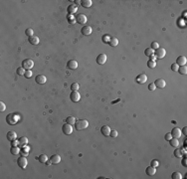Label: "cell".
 Returning <instances> with one entry per match:
<instances>
[{"mask_svg": "<svg viewBox=\"0 0 187 179\" xmlns=\"http://www.w3.org/2000/svg\"><path fill=\"white\" fill-rule=\"evenodd\" d=\"M77 130H84L89 126V121L87 119H78L75 124Z\"/></svg>", "mask_w": 187, "mask_h": 179, "instance_id": "6da1fadb", "label": "cell"}, {"mask_svg": "<svg viewBox=\"0 0 187 179\" xmlns=\"http://www.w3.org/2000/svg\"><path fill=\"white\" fill-rule=\"evenodd\" d=\"M17 120H18V117L15 114H9L6 115V122L10 125H14L17 124Z\"/></svg>", "mask_w": 187, "mask_h": 179, "instance_id": "7a4b0ae2", "label": "cell"}, {"mask_svg": "<svg viewBox=\"0 0 187 179\" xmlns=\"http://www.w3.org/2000/svg\"><path fill=\"white\" fill-rule=\"evenodd\" d=\"M25 70H31L34 67V62L31 59H25L23 62H22V66Z\"/></svg>", "mask_w": 187, "mask_h": 179, "instance_id": "3957f363", "label": "cell"}, {"mask_svg": "<svg viewBox=\"0 0 187 179\" xmlns=\"http://www.w3.org/2000/svg\"><path fill=\"white\" fill-rule=\"evenodd\" d=\"M17 163H18V166L20 168H22V169H24V168H26V166H27L28 164V161H27V158H26V156H20L18 158L17 160Z\"/></svg>", "mask_w": 187, "mask_h": 179, "instance_id": "277c9868", "label": "cell"}, {"mask_svg": "<svg viewBox=\"0 0 187 179\" xmlns=\"http://www.w3.org/2000/svg\"><path fill=\"white\" fill-rule=\"evenodd\" d=\"M154 53H155V57H156V58L163 59L165 57V55H166V51H165L164 48H158V49H156L154 51Z\"/></svg>", "mask_w": 187, "mask_h": 179, "instance_id": "5b68a950", "label": "cell"}, {"mask_svg": "<svg viewBox=\"0 0 187 179\" xmlns=\"http://www.w3.org/2000/svg\"><path fill=\"white\" fill-rule=\"evenodd\" d=\"M70 98H71V101H74V103H78L80 100H81V95L79 94V92L78 91H73L71 95H70Z\"/></svg>", "mask_w": 187, "mask_h": 179, "instance_id": "8992f818", "label": "cell"}, {"mask_svg": "<svg viewBox=\"0 0 187 179\" xmlns=\"http://www.w3.org/2000/svg\"><path fill=\"white\" fill-rule=\"evenodd\" d=\"M62 130H63V132H64L66 135H70L72 132H73L72 124H65L63 126H62Z\"/></svg>", "mask_w": 187, "mask_h": 179, "instance_id": "52a82bcc", "label": "cell"}, {"mask_svg": "<svg viewBox=\"0 0 187 179\" xmlns=\"http://www.w3.org/2000/svg\"><path fill=\"white\" fill-rule=\"evenodd\" d=\"M87 16L85 14H78V16L76 17V21L79 23V24H86V22H87Z\"/></svg>", "mask_w": 187, "mask_h": 179, "instance_id": "ba28073f", "label": "cell"}, {"mask_svg": "<svg viewBox=\"0 0 187 179\" xmlns=\"http://www.w3.org/2000/svg\"><path fill=\"white\" fill-rule=\"evenodd\" d=\"M107 62V55L106 54H103V53H102V54H100L98 56V58H97V63L98 64V65H103V64H105Z\"/></svg>", "mask_w": 187, "mask_h": 179, "instance_id": "9c48e42d", "label": "cell"}, {"mask_svg": "<svg viewBox=\"0 0 187 179\" xmlns=\"http://www.w3.org/2000/svg\"><path fill=\"white\" fill-rule=\"evenodd\" d=\"M154 85L158 89H163V88H165V86H166V82L163 79H157L156 81H155Z\"/></svg>", "mask_w": 187, "mask_h": 179, "instance_id": "30bf717a", "label": "cell"}, {"mask_svg": "<svg viewBox=\"0 0 187 179\" xmlns=\"http://www.w3.org/2000/svg\"><path fill=\"white\" fill-rule=\"evenodd\" d=\"M35 81H36V83H38L40 85H43L47 82V78L44 75H38V76H36Z\"/></svg>", "mask_w": 187, "mask_h": 179, "instance_id": "8fae6325", "label": "cell"}, {"mask_svg": "<svg viewBox=\"0 0 187 179\" xmlns=\"http://www.w3.org/2000/svg\"><path fill=\"white\" fill-rule=\"evenodd\" d=\"M170 133L174 138H179V137H181V129H178V127H175V129H172V131H171Z\"/></svg>", "mask_w": 187, "mask_h": 179, "instance_id": "7c38bea8", "label": "cell"}, {"mask_svg": "<svg viewBox=\"0 0 187 179\" xmlns=\"http://www.w3.org/2000/svg\"><path fill=\"white\" fill-rule=\"evenodd\" d=\"M186 62H187V59H186L185 56H179V57L177 58V60H176V64H177L179 67L180 66H185Z\"/></svg>", "mask_w": 187, "mask_h": 179, "instance_id": "4fadbf2b", "label": "cell"}, {"mask_svg": "<svg viewBox=\"0 0 187 179\" xmlns=\"http://www.w3.org/2000/svg\"><path fill=\"white\" fill-rule=\"evenodd\" d=\"M82 34L83 35H86V36H89V35H91L92 34V32H93V28L91 27V26H84L82 28Z\"/></svg>", "mask_w": 187, "mask_h": 179, "instance_id": "5bb4252c", "label": "cell"}, {"mask_svg": "<svg viewBox=\"0 0 187 179\" xmlns=\"http://www.w3.org/2000/svg\"><path fill=\"white\" fill-rule=\"evenodd\" d=\"M6 137L9 141H13V140H16L17 139V133L15 131H9L7 132Z\"/></svg>", "mask_w": 187, "mask_h": 179, "instance_id": "9a60e30c", "label": "cell"}, {"mask_svg": "<svg viewBox=\"0 0 187 179\" xmlns=\"http://www.w3.org/2000/svg\"><path fill=\"white\" fill-rule=\"evenodd\" d=\"M67 67L71 70H76L78 68V62L76 60H70L68 63H67Z\"/></svg>", "mask_w": 187, "mask_h": 179, "instance_id": "2e32d148", "label": "cell"}, {"mask_svg": "<svg viewBox=\"0 0 187 179\" xmlns=\"http://www.w3.org/2000/svg\"><path fill=\"white\" fill-rule=\"evenodd\" d=\"M146 80H147V77L145 74H140L136 77V82L138 84H144L146 82Z\"/></svg>", "mask_w": 187, "mask_h": 179, "instance_id": "e0dca14e", "label": "cell"}, {"mask_svg": "<svg viewBox=\"0 0 187 179\" xmlns=\"http://www.w3.org/2000/svg\"><path fill=\"white\" fill-rule=\"evenodd\" d=\"M50 160L52 162V164H58V163L61 161V156L59 154H54L50 157Z\"/></svg>", "mask_w": 187, "mask_h": 179, "instance_id": "ac0fdd59", "label": "cell"}, {"mask_svg": "<svg viewBox=\"0 0 187 179\" xmlns=\"http://www.w3.org/2000/svg\"><path fill=\"white\" fill-rule=\"evenodd\" d=\"M18 142H19V144L18 145H20V147H25V145H27L28 144V138L27 137H25V136H22V137H20V138L18 139Z\"/></svg>", "mask_w": 187, "mask_h": 179, "instance_id": "d6986e66", "label": "cell"}, {"mask_svg": "<svg viewBox=\"0 0 187 179\" xmlns=\"http://www.w3.org/2000/svg\"><path fill=\"white\" fill-rule=\"evenodd\" d=\"M29 42L32 45H38L40 43V39L38 36L33 35V36H31V37H29Z\"/></svg>", "mask_w": 187, "mask_h": 179, "instance_id": "ffe728a7", "label": "cell"}, {"mask_svg": "<svg viewBox=\"0 0 187 179\" xmlns=\"http://www.w3.org/2000/svg\"><path fill=\"white\" fill-rule=\"evenodd\" d=\"M101 131L105 136H108L111 133V129H110V126H108V125H103V126H102Z\"/></svg>", "mask_w": 187, "mask_h": 179, "instance_id": "44dd1931", "label": "cell"}, {"mask_svg": "<svg viewBox=\"0 0 187 179\" xmlns=\"http://www.w3.org/2000/svg\"><path fill=\"white\" fill-rule=\"evenodd\" d=\"M145 172H146L147 175L152 176L156 173V169H155V167H153V166H148L146 169H145Z\"/></svg>", "mask_w": 187, "mask_h": 179, "instance_id": "7402d4cb", "label": "cell"}, {"mask_svg": "<svg viewBox=\"0 0 187 179\" xmlns=\"http://www.w3.org/2000/svg\"><path fill=\"white\" fill-rule=\"evenodd\" d=\"M67 10H68V13L69 14H74V13H76L77 12V10H78V7H77V5L76 4H71L70 6L67 8Z\"/></svg>", "mask_w": 187, "mask_h": 179, "instance_id": "603a6c76", "label": "cell"}, {"mask_svg": "<svg viewBox=\"0 0 187 179\" xmlns=\"http://www.w3.org/2000/svg\"><path fill=\"white\" fill-rule=\"evenodd\" d=\"M92 0H82L81 1V4H82V6L83 7H85V8H89V7H91L92 6Z\"/></svg>", "mask_w": 187, "mask_h": 179, "instance_id": "cb8c5ba5", "label": "cell"}, {"mask_svg": "<svg viewBox=\"0 0 187 179\" xmlns=\"http://www.w3.org/2000/svg\"><path fill=\"white\" fill-rule=\"evenodd\" d=\"M108 44H110L112 47H116V46H117V45H118V40H117V38H116V37L111 38L110 41H108Z\"/></svg>", "mask_w": 187, "mask_h": 179, "instance_id": "d4e9b609", "label": "cell"}, {"mask_svg": "<svg viewBox=\"0 0 187 179\" xmlns=\"http://www.w3.org/2000/svg\"><path fill=\"white\" fill-rule=\"evenodd\" d=\"M10 152H11L13 155L18 154V153L20 152V147H18V146H12L11 148H10Z\"/></svg>", "mask_w": 187, "mask_h": 179, "instance_id": "484cf974", "label": "cell"}, {"mask_svg": "<svg viewBox=\"0 0 187 179\" xmlns=\"http://www.w3.org/2000/svg\"><path fill=\"white\" fill-rule=\"evenodd\" d=\"M169 141H170V145L173 146V147H177V146L179 145L178 138H171Z\"/></svg>", "mask_w": 187, "mask_h": 179, "instance_id": "4316f807", "label": "cell"}, {"mask_svg": "<svg viewBox=\"0 0 187 179\" xmlns=\"http://www.w3.org/2000/svg\"><path fill=\"white\" fill-rule=\"evenodd\" d=\"M66 121H67V124H76V121H77V119H75L74 116H68L67 117V119H66Z\"/></svg>", "mask_w": 187, "mask_h": 179, "instance_id": "83f0119b", "label": "cell"}, {"mask_svg": "<svg viewBox=\"0 0 187 179\" xmlns=\"http://www.w3.org/2000/svg\"><path fill=\"white\" fill-rule=\"evenodd\" d=\"M177 72H179V74H181V75H186L187 74V67L186 66H180Z\"/></svg>", "mask_w": 187, "mask_h": 179, "instance_id": "f1b7e54d", "label": "cell"}, {"mask_svg": "<svg viewBox=\"0 0 187 179\" xmlns=\"http://www.w3.org/2000/svg\"><path fill=\"white\" fill-rule=\"evenodd\" d=\"M174 155H175V157H177V158H181L182 155H183L182 150H181L180 148H176L175 151H174Z\"/></svg>", "mask_w": 187, "mask_h": 179, "instance_id": "f546056e", "label": "cell"}, {"mask_svg": "<svg viewBox=\"0 0 187 179\" xmlns=\"http://www.w3.org/2000/svg\"><path fill=\"white\" fill-rule=\"evenodd\" d=\"M144 54H145V56H147V57H150V56H152L154 54V50L151 48H147V49H145Z\"/></svg>", "mask_w": 187, "mask_h": 179, "instance_id": "4dcf8cb0", "label": "cell"}, {"mask_svg": "<svg viewBox=\"0 0 187 179\" xmlns=\"http://www.w3.org/2000/svg\"><path fill=\"white\" fill-rule=\"evenodd\" d=\"M38 160H39L41 163H46V161L48 160V157H47L46 154H41V155L38 157Z\"/></svg>", "mask_w": 187, "mask_h": 179, "instance_id": "1f68e13d", "label": "cell"}, {"mask_svg": "<svg viewBox=\"0 0 187 179\" xmlns=\"http://www.w3.org/2000/svg\"><path fill=\"white\" fill-rule=\"evenodd\" d=\"M67 18H68V21L69 23L71 24H75L77 21H76V17H74L72 14H68V16H67Z\"/></svg>", "mask_w": 187, "mask_h": 179, "instance_id": "d6a6232c", "label": "cell"}, {"mask_svg": "<svg viewBox=\"0 0 187 179\" xmlns=\"http://www.w3.org/2000/svg\"><path fill=\"white\" fill-rule=\"evenodd\" d=\"M171 178L172 179H181L182 178V174L180 172H173L172 175H171Z\"/></svg>", "mask_w": 187, "mask_h": 179, "instance_id": "836d02e7", "label": "cell"}, {"mask_svg": "<svg viewBox=\"0 0 187 179\" xmlns=\"http://www.w3.org/2000/svg\"><path fill=\"white\" fill-rule=\"evenodd\" d=\"M25 72H26V71H25V69H24L23 67H19V68L17 69V71H16V73H17L19 76H22V75L24 76Z\"/></svg>", "mask_w": 187, "mask_h": 179, "instance_id": "e575fe53", "label": "cell"}, {"mask_svg": "<svg viewBox=\"0 0 187 179\" xmlns=\"http://www.w3.org/2000/svg\"><path fill=\"white\" fill-rule=\"evenodd\" d=\"M25 34L28 36V37H31V36H33V34H34V32H33V29H31V28H28V29H26V31H25Z\"/></svg>", "mask_w": 187, "mask_h": 179, "instance_id": "d590c367", "label": "cell"}, {"mask_svg": "<svg viewBox=\"0 0 187 179\" xmlns=\"http://www.w3.org/2000/svg\"><path fill=\"white\" fill-rule=\"evenodd\" d=\"M79 88H80V85L78 83H74V84L71 85V90L72 91H77V90H79Z\"/></svg>", "mask_w": 187, "mask_h": 179, "instance_id": "8d00e7d4", "label": "cell"}, {"mask_svg": "<svg viewBox=\"0 0 187 179\" xmlns=\"http://www.w3.org/2000/svg\"><path fill=\"white\" fill-rule=\"evenodd\" d=\"M24 77H25V78H27V79L31 78V77H32V72H31V70H26L25 74H24Z\"/></svg>", "mask_w": 187, "mask_h": 179, "instance_id": "74e56055", "label": "cell"}, {"mask_svg": "<svg viewBox=\"0 0 187 179\" xmlns=\"http://www.w3.org/2000/svg\"><path fill=\"white\" fill-rule=\"evenodd\" d=\"M179 69V66L176 64V63H173L172 65H171V70H172L173 72H177Z\"/></svg>", "mask_w": 187, "mask_h": 179, "instance_id": "f35d334b", "label": "cell"}, {"mask_svg": "<svg viewBox=\"0 0 187 179\" xmlns=\"http://www.w3.org/2000/svg\"><path fill=\"white\" fill-rule=\"evenodd\" d=\"M147 66H148V67L149 68H154L155 67V66H156V65H155V62H154V61H151V60H149L148 61V62H147Z\"/></svg>", "mask_w": 187, "mask_h": 179, "instance_id": "ab89813d", "label": "cell"}, {"mask_svg": "<svg viewBox=\"0 0 187 179\" xmlns=\"http://www.w3.org/2000/svg\"><path fill=\"white\" fill-rule=\"evenodd\" d=\"M158 48H159V44H158L157 42H152V43H151V49L156 50V49H158Z\"/></svg>", "mask_w": 187, "mask_h": 179, "instance_id": "60d3db41", "label": "cell"}, {"mask_svg": "<svg viewBox=\"0 0 187 179\" xmlns=\"http://www.w3.org/2000/svg\"><path fill=\"white\" fill-rule=\"evenodd\" d=\"M5 110H6V106H5V104L3 103V101H0V111L3 112Z\"/></svg>", "mask_w": 187, "mask_h": 179, "instance_id": "b9f144b4", "label": "cell"}, {"mask_svg": "<svg viewBox=\"0 0 187 179\" xmlns=\"http://www.w3.org/2000/svg\"><path fill=\"white\" fill-rule=\"evenodd\" d=\"M158 165H159V162H158V160H157V159H154V160H152V161H151V166H153V167L156 168Z\"/></svg>", "mask_w": 187, "mask_h": 179, "instance_id": "7bdbcfd3", "label": "cell"}, {"mask_svg": "<svg viewBox=\"0 0 187 179\" xmlns=\"http://www.w3.org/2000/svg\"><path fill=\"white\" fill-rule=\"evenodd\" d=\"M155 89H156V87H155L154 83H151V84L148 85V90H149V91H154Z\"/></svg>", "mask_w": 187, "mask_h": 179, "instance_id": "ee69618b", "label": "cell"}, {"mask_svg": "<svg viewBox=\"0 0 187 179\" xmlns=\"http://www.w3.org/2000/svg\"><path fill=\"white\" fill-rule=\"evenodd\" d=\"M110 135H111L112 137H117V130H115V129L111 130V133H110Z\"/></svg>", "mask_w": 187, "mask_h": 179, "instance_id": "f6af8a7d", "label": "cell"}, {"mask_svg": "<svg viewBox=\"0 0 187 179\" xmlns=\"http://www.w3.org/2000/svg\"><path fill=\"white\" fill-rule=\"evenodd\" d=\"M164 138H165V140H168V141H169L171 138H172V135H171L170 132H168V133H166V134H165Z\"/></svg>", "mask_w": 187, "mask_h": 179, "instance_id": "bcb514c9", "label": "cell"}, {"mask_svg": "<svg viewBox=\"0 0 187 179\" xmlns=\"http://www.w3.org/2000/svg\"><path fill=\"white\" fill-rule=\"evenodd\" d=\"M17 144H19V142H18V140H17V139H16V140L11 141V145H12V146H17Z\"/></svg>", "mask_w": 187, "mask_h": 179, "instance_id": "7dc6e473", "label": "cell"}, {"mask_svg": "<svg viewBox=\"0 0 187 179\" xmlns=\"http://www.w3.org/2000/svg\"><path fill=\"white\" fill-rule=\"evenodd\" d=\"M182 132H183V134H184V135H187V127H186V126H185V127H183Z\"/></svg>", "mask_w": 187, "mask_h": 179, "instance_id": "c3c4849f", "label": "cell"}, {"mask_svg": "<svg viewBox=\"0 0 187 179\" xmlns=\"http://www.w3.org/2000/svg\"><path fill=\"white\" fill-rule=\"evenodd\" d=\"M21 154H22L23 156H26V155H28V152H27V151H26V150H25V151H23V152L21 153Z\"/></svg>", "mask_w": 187, "mask_h": 179, "instance_id": "681fc988", "label": "cell"}, {"mask_svg": "<svg viewBox=\"0 0 187 179\" xmlns=\"http://www.w3.org/2000/svg\"><path fill=\"white\" fill-rule=\"evenodd\" d=\"M150 58H151V61H154L155 59H156V57H155L154 55H152V56H150Z\"/></svg>", "mask_w": 187, "mask_h": 179, "instance_id": "f907efd6", "label": "cell"}, {"mask_svg": "<svg viewBox=\"0 0 187 179\" xmlns=\"http://www.w3.org/2000/svg\"><path fill=\"white\" fill-rule=\"evenodd\" d=\"M46 164H47V165H50V164H52L51 160H50V161H48V160H47V161H46Z\"/></svg>", "mask_w": 187, "mask_h": 179, "instance_id": "816d5d0a", "label": "cell"}, {"mask_svg": "<svg viewBox=\"0 0 187 179\" xmlns=\"http://www.w3.org/2000/svg\"><path fill=\"white\" fill-rule=\"evenodd\" d=\"M75 3H76V4H80V3H81V1H80V0H76Z\"/></svg>", "mask_w": 187, "mask_h": 179, "instance_id": "f5cc1de1", "label": "cell"}]
</instances>
